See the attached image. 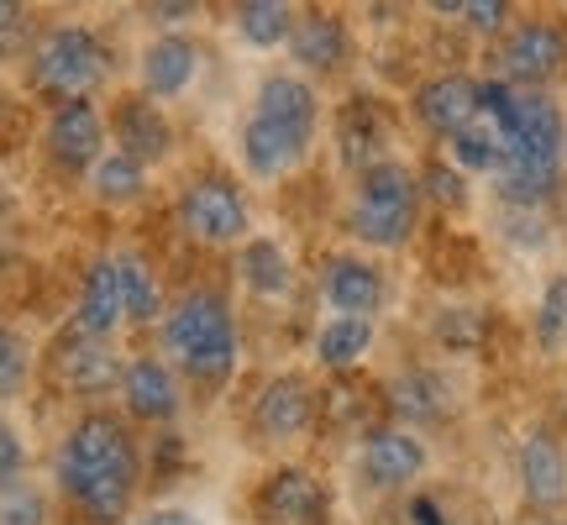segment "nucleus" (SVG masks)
I'll use <instances>...</instances> for the list:
<instances>
[{
	"mask_svg": "<svg viewBox=\"0 0 567 525\" xmlns=\"http://www.w3.org/2000/svg\"><path fill=\"white\" fill-rule=\"evenodd\" d=\"M59 488L84 525H122L132 515L142 488V452L116 410H84L63 431Z\"/></svg>",
	"mask_w": 567,
	"mask_h": 525,
	"instance_id": "1",
	"label": "nucleus"
},
{
	"mask_svg": "<svg viewBox=\"0 0 567 525\" xmlns=\"http://www.w3.org/2000/svg\"><path fill=\"white\" fill-rule=\"evenodd\" d=\"M163 352H168V368L200 394H216V389L231 384V373H237V316H231L226 295L189 289L163 316Z\"/></svg>",
	"mask_w": 567,
	"mask_h": 525,
	"instance_id": "2",
	"label": "nucleus"
},
{
	"mask_svg": "<svg viewBox=\"0 0 567 525\" xmlns=\"http://www.w3.org/2000/svg\"><path fill=\"white\" fill-rule=\"evenodd\" d=\"M111 74V53L105 42L95 38V27L84 21H63V27H48L32 48V63H27V80L38 95H48L53 105L63 101H90L95 90Z\"/></svg>",
	"mask_w": 567,
	"mask_h": 525,
	"instance_id": "3",
	"label": "nucleus"
},
{
	"mask_svg": "<svg viewBox=\"0 0 567 525\" xmlns=\"http://www.w3.org/2000/svg\"><path fill=\"white\" fill-rule=\"evenodd\" d=\"M415 222H421V174H410L405 163L394 158L358 174L352 210H347V226H352L358 243L405 247L415 237Z\"/></svg>",
	"mask_w": 567,
	"mask_h": 525,
	"instance_id": "4",
	"label": "nucleus"
},
{
	"mask_svg": "<svg viewBox=\"0 0 567 525\" xmlns=\"http://www.w3.org/2000/svg\"><path fill=\"white\" fill-rule=\"evenodd\" d=\"M174 216H179L184 237H195L205 247H226L247 237V195L237 179L226 174H189L174 200Z\"/></svg>",
	"mask_w": 567,
	"mask_h": 525,
	"instance_id": "5",
	"label": "nucleus"
},
{
	"mask_svg": "<svg viewBox=\"0 0 567 525\" xmlns=\"http://www.w3.org/2000/svg\"><path fill=\"white\" fill-rule=\"evenodd\" d=\"M567 69V27L557 17L515 21L494 53V80L509 90H542Z\"/></svg>",
	"mask_w": 567,
	"mask_h": 525,
	"instance_id": "6",
	"label": "nucleus"
},
{
	"mask_svg": "<svg viewBox=\"0 0 567 525\" xmlns=\"http://www.w3.org/2000/svg\"><path fill=\"white\" fill-rule=\"evenodd\" d=\"M105 116L95 101H63L48 111V126H42V147L53 168L63 174H95V163L105 158Z\"/></svg>",
	"mask_w": 567,
	"mask_h": 525,
	"instance_id": "7",
	"label": "nucleus"
},
{
	"mask_svg": "<svg viewBox=\"0 0 567 525\" xmlns=\"http://www.w3.org/2000/svg\"><path fill=\"white\" fill-rule=\"evenodd\" d=\"M326 515H331V494L300 463L274 467L252 494V521L258 525H326Z\"/></svg>",
	"mask_w": 567,
	"mask_h": 525,
	"instance_id": "8",
	"label": "nucleus"
},
{
	"mask_svg": "<svg viewBox=\"0 0 567 525\" xmlns=\"http://www.w3.org/2000/svg\"><path fill=\"white\" fill-rule=\"evenodd\" d=\"M321 394L310 389L305 373H274L258 394H252V436L258 442H300L316 425Z\"/></svg>",
	"mask_w": 567,
	"mask_h": 525,
	"instance_id": "9",
	"label": "nucleus"
},
{
	"mask_svg": "<svg viewBox=\"0 0 567 525\" xmlns=\"http://www.w3.org/2000/svg\"><path fill=\"white\" fill-rule=\"evenodd\" d=\"M122 373L126 363L111 352V342H95V337H84V331H63L53 352H48V379L63 389H74V394H105V389H122Z\"/></svg>",
	"mask_w": 567,
	"mask_h": 525,
	"instance_id": "10",
	"label": "nucleus"
},
{
	"mask_svg": "<svg viewBox=\"0 0 567 525\" xmlns=\"http://www.w3.org/2000/svg\"><path fill=\"white\" fill-rule=\"evenodd\" d=\"M122 404H126V421H142V425L179 421L184 389H179V373L168 368V358H158V352L132 358L122 373Z\"/></svg>",
	"mask_w": 567,
	"mask_h": 525,
	"instance_id": "11",
	"label": "nucleus"
},
{
	"mask_svg": "<svg viewBox=\"0 0 567 525\" xmlns=\"http://www.w3.org/2000/svg\"><path fill=\"white\" fill-rule=\"evenodd\" d=\"M105 126H111V137H116V153L137 158L142 168H147V163H163L174 153V122H168V111H163L153 95H142V90H132V95H122V101L111 105Z\"/></svg>",
	"mask_w": 567,
	"mask_h": 525,
	"instance_id": "12",
	"label": "nucleus"
},
{
	"mask_svg": "<svg viewBox=\"0 0 567 525\" xmlns=\"http://www.w3.org/2000/svg\"><path fill=\"white\" fill-rule=\"evenodd\" d=\"M126 316V279H122V258H95L84 268L80 284V310H74V331L95 337V342H111Z\"/></svg>",
	"mask_w": 567,
	"mask_h": 525,
	"instance_id": "13",
	"label": "nucleus"
},
{
	"mask_svg": "<svg viewBox=\"0 0 567 525\" xmlns=\"http://www.w3.org/2000/svg\"><path fill=\"white\" fill-rule=\"evenodd\" d=\"M321 295H326V305H331L337 316L373 321V316L384 310V295H389L384 268H373L368 258H352V253H342V258H326Z\"/></svg>",
	"mask_w": 567,
	"mask_h": 525,
	"instance_id": "14",
	"label": "nucleus"
},
{
	"mask_svg": "<svg viewBox=\"0 0 567 525\" xmlns=\"http://www.w3.org/2000/svg\"><path fill=\"white\" fill-rule=\"evenodd\" d=\"M363 478L373 488H410L415 478L425 473V442L405 425H379V431H368L363 442Z\"/></svg>",
	"mask_w": 567,
	"mask_h": 525,
	"instance_id": "15",
	"label": "nucleus"
},
{
	"mask_svg": "<svg viewBox=\"0 0 567 525\" xmlns=\"http://www.w3.org/2000/svg\"><path fill=\"white\" fill-rule=\"evenodd\" d=\"M195 69H200V42L189 38V32H158V38L142 48V95H153V101H174L189 90L195 80Z\"/></svg>",
	"mask_w": 567,
	"mask_h": 525,
	"instance_id": "16",
	"label": "nucleus"
},
{
	"mask_svg": "<svg viewBox=\"0 0 567 525\" xmlns=\"http://www.w3.org/2000/svg\"><path fill=\"white\" fill-rule=\"evenodd\" d=\"M289 53L305 74H342L352 59V32L337 11H300L289 32Z\"/></svg>",
	"mask_w": 567,
	"mask_h": 525,
	"instance_id": "17",
	"label": "nucleus"
},
{
	"mask_svg": "<svg viewBox=\"0 0 567 525\" xmlns=\"http://www.w3.org/2000/svg\"><path fill=\"white\" fill-rule=\"evenodd\" d=\"M415 122L425 132H436V137H457L463 126H473L478 116V80H467V74H436V80H425L415 90Z\"/></svg>",
	"mask_w": 567,
	"mask_h": 525,
	"instance_id": "18",
	"label": "nucleus"
},
{
	"mask_svg": "<svg viewBox=\"0 0 567 525\" xmlns=\"http://www.w3.org/2000/svg\"><path fill=\"white\" fill-rule=\"evenodd\" d=\"M305 158H310V137H300V132H289V126H279V122H264V116L247 111V122H243L247 174H258V179H284V174H295Z\"/></svg>",
	"mask_w": 567,
	"mask_h": 525,
	"instance_id": "19",
	"label": "nucleus"
},
{
	"mask_svg": "<svg viewBox=\"0 0 567 525\" xmlns=\"http://www.w3.org/2000/svg\"><path fill=\"white\" fill-rule=\"evenodd\" d=\"M252 116L279 122L310 142L321 132V101H316V90H310L300 74H264L258 90H252Z\"/></svg>",
	"mask_w": 567,
	"mask_h": 525,
	"instance_id": "20",
	"label": "nucleus"
},
{
	"mask_svg": "<svg viewBox=\"0 0 567 525\" xmlns=\"http://www.w3.org/2000/svg\"><path fill=\"white\" fill-rule=\"evenodd\" d=\"M520 488H526V505L536 509L567 505V446L551 431H530L520 442Z\"/></svg>",
	"mask_w": 567,
	"mask_h": 525,
	"instance_id": "21",
	"label": "nucleus"
},
{
	"mask_svg": "<svg viewBox=\"0 0 567 525\" xmlns=\"http://www.w3.org/2000/svg\"><path fill=\"white\" fill-rule=\"evenodd\" d=\"M389 147V122L384 111L368 101V95H352V105L342 111V122H337V153H342L347 168H358V174H368V168H379Z\"/></svg>",
	"mask_w": 567,
	"mask_h": 525,
	"instance_id": "22",
	"label": "nucleus"
},
{
	"mask_svg": "<svg viewBox=\"0 0 567 525\" xmlns=\"http://www.w3.org/2000/svg\"><path fill=\"white\" fill-rule=\"evenodd\" d=\"M237 279L258 295V300H284L295 289V262L274 237H247L237 253Z\"/></svg>",
	"mask_w": 567,
	"mask_h": 525,
	"instance_id": "23",
	"label": "nucleus"
},
{
	"mask_svg": "<svg viewBox=\"0 0 567 525\" xmlns=\"http://www.w3.org/2000/svg\"><path fill=\"white\" fill-rule=\"evenodd\" d=\"M389 410L405 415L410 425H436L452 415V389H446L442 373L415 368V373H400V379L389 384Z\"/></svg>",
	"mask_w": 567,
	"mask_h": 525,
	"instance_id": "24",
	"label": "nucleus"
},
{
	"mask_svg": "<svg viewBox=\"0 0 567 525\" xmlns=\"http://www.w3.org/2000/svg\"><path fill=\"white\" fill-rule=\"evenodd\" d=\"M368 347H373V321H358V316H331V321L316 331V363L331 368V373H347V368L363 363Z\"/></svg>",
	"mask_w": 567,
	"mask_h": 525,
	"instance_id": "25",
	"label": "nucleus"
},
{
	"mask_svg": "<svg viewBox=\"0 0 567 525\" xmlns=\"http://www.w3.org/2000/svg\"><path fill=\"white\" fill-rule=\"evenodd\" d=\"M90 189H95L101 205H132L147 195V168L137 158H126V153H105L95 163V174H90Z\"/></svg>",
	"mask_w": 567,
	"mask_h": 525,
	"instance_id": "26",
	"label": "nucleus"
},
{
	"mask_svg": "<svg viewBox=\"0 0 567 525\" xmlns=\"http://www.w3.org/2000/svg\"><path fill=\"white\" fill-rule=\"evenodd\" d=\"M295 6H284V0H247V6H237V32H243V42H252V48H279V42H289V32H295Z\"/></svg>",
	"mask_w": 567,
	"mask_h": 525,
	"instance_id": "27",
	"label": "nucleus"
},
{
	"mask_svg": "<svg viewBox=\"0 0 567 525\" xmlns=\"http://www.w3.org/2000/svg\"><path fill=\"white\" fill-rule=\"evenodd\" d=\"M122 258V279H126V316L137 326L158 321L163 316V284L153 274V262L142 258V253H116Z\"/></svg>",
	"mask_w": 567,
	"mask_h": 525,
	"instance_id": "28",
	"label": "nucleus"
},
{
	"mask_svg": "<svg viewBox=\"0 0 567 525\" xmlns=\"http://www.w3.org/2000/svg\"><path fill=\"white\" fill-rule=\"evenodd\" d=\"M536 347L542 352H563L567 347V274L547 279L542 300H536Z\"/></svg>",
	"mask_w": 567,
	"mask_h": 525,
	"instance_id": "29",
	"label": "nucleus"
},
{
	"mask_svg": "<svg viewBox=\"0 0 567 525\" xmlns=\"http://www.w3.org/2000/svg\"><path fill=\"white\" fill-rule=\"evenodd\" d=\"M484 331H488V321L478 305H446L442 316H436V342L452 347V352H478Z\"/></svg>",
	"mask_w": 567,
	"mask_h": 525,
	"instance_id": "30",
	"label": "nucleus"
},
{
	"mask_svg": "<svg viewBox=\"0 0 567 525\" xmlns=\"http://www.w3.org/2000/svg\"><path fill=\"white\" fill-rule=\"evenodd\" d=\"M421 195H431L436 205H446V210H463L467 205V174L457 168V163H425L421 174Z\"/></svg>",
	"mask_w": 567,
	"mask_h": 525,
	"instance_id": "31",
	"label": "nucleus"
},
{
	"mask_svg": "<svg viewBox=\"0 0 567 525\" xmlns=\"http://www.w3.org/2000/svg\"><path fill=\"white\" fill-rule=\"evenodd\" d=\"M0 525H48V500L42 488L17 484L0 494Z\"/></svg>",
	"mask_w": 567,
	"mask_h": 525,
	"instance_id": "32",
	"label": "nucleus"
},
{
	"mask_svg": "<svg viewBox=\"0 0 567 525\" xmlns=\"http://www.w3.org/2000/svg\"><path fill=\"white\" fill-rule=\"evenodd\" d=\"M442 17L467 21L473 32H505L509 27V6L505 0H463V6H436Z\"/></svg>",
	"mask_w": 567,
	"mask_h": 525,
	"instance_id": "33",
	"label": "nucleus"
},
{
	"mask_svg": "<svg viewBox=\"0 0 567 525\" xmlns=\"http://www.w3.org/2000/svg\"><path fill=\"white\" fill-rule=\"evenodd\" d=\"M21 379H27V347H21V337L11 326L0 321V400L17 394Z\"/></svg>",
	"mask_w": 567,
	"mask_h": 525,
	"instance_id": "34",
	"label": "nucleus"
},
{
	"mask_svg": "<svg viewBox=\"0 0 567 525\" xmlns=\"http://www.w3.org/2000/svg\"><path fill=\"white\" fill-rule=\"evenodd\" d=\"M505 237L520 247H542L547 243V210H520V205H505Z\"/></svg>",
	"mask_w": 567,
	"mask_h": 525,
	"instance_id": "35",
	"label": "nucleus"
},
{
	"mask_svg": "<svg viewBox=\"0 0 567 525\" xmlns=\"http://www.w3.org/2000/svg\"><path fill=\"white\" fill-rule=\"evenodd\" d=\"M21 473H27V446H21L17 425L0 421V494H6V488H17Z\"/></svg>",
	"mask_w": 567,
	"mask_h": 525,
	"instance_id": "36",
	"label": "nucleus"
},
{
	"mask_svg": "<svg viewBox=\"0 0 567 525\" xmlns=\"http://www.w3.org/2000/svg\"><path fill=\"white\" fill-rule=\"evenodd\" d=\"M137 525H200V515L184 505H158V509H147Z\"/></svg>",
	"mask_w": 567,
	"mask_h": 525,
	"instance_id": "37",
	"label": "nucleus"
},
{
	"mask_svg": "<svg viewBox=\"0 0 567 525\" xmlns=\"http://www.w3.org/2000/svg\"><path fill=\"white\" fill-rule=\"evenodd\" d=\"M410 525H446V515H442V505L436 500H410Z\"/></svg>",
	"mask_w": 567,
	"mask_h": 525,
	"instance_id": "38",
	"label": "nucleus"
},
{
	"mask_svg": "<svg viewBox=\"0 0 567 525\" xmlns=\"http://www.w3.org/2000/svg\"><path fill=\"white\" fill-rule=\"evenodd\" d=\"M184 17H195V6H158L153 11V21H184Z\"/></svg>",
	"mask_w": 567,
	"mask_h": 525,
	"instance_id": "39",
	"label": "nucleus"
},
{
	"mask_svg": "<svg viewBox=\"0 0 567 525\" xmlns=\"http://www.w3.org/2000/svg\"><path fill=\"white\" fill-rule=\"evenodd\" d=\"M11 11H17V6H0V21H6V17H11Z\"/></svg>",
	"mask_w": 567,
	"mask_h": 525,
	"instance_id": "40",
	"label": "nucleus"
},
{
	"mask_svg": "<svg viewBox=\"0 0 567 525\" xmlns=\"http://www.w3.org/2000/svg\"><path fill=\"white\" fill-rule=\"evenodd\" d=\"M542 525H567V521H542Z\"/></svg>",
	"mask_w": 567,
	"mask_h": 525,
	"instance_id": "41",
	"label": "nucleus"
}]
</instances>
